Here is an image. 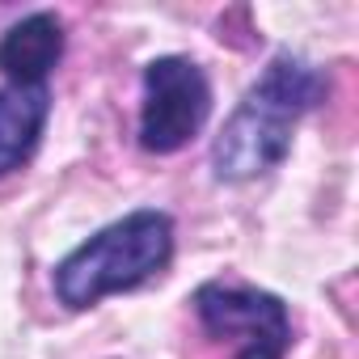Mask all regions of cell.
<instances>
[{"label":"cell","instance_id":"6da1fadb","mask_svg":"<svg viewBox=\"0 0 359 359\" xmlns=\"http://www.w3.org/2000/svg\"><path fill=\"white\" fill-rule=\"evenodd\" d=\"M325 97V76L304 55L279 51L250 85L212 144V169L220 182H254L283 165L296 123Z\"/></svg>","mask_w":359,"mask_h":359},{"label":"cell","instance_id":"7a4b0ae2","mask_svg":"<svg viewBox=\"0 0 359 359\" xmlns=\"http://www.w3.org/2000/svg\"><path fill=\"white\" fill-rule=\"evenodd\" d=\"M169 258H173V220L156 208H144L106 224L85 245H76L55 266V296L68 309H89L102 296L148 283L169 266Z\"/></svg>","mask_w":359,"mask_h":359},{"label":"cell","instance_id":"5b68a950","mask_svg":"<svg viewBox=\"0 0 359 359\" xmlns=\"http://www.w3.org/2000/svg\"><path fill=\"white\" fill-rule=\"evenodd\" d=\"M64 55V22L55 13H30L0 39V72L9 85H43Z\"/></svg>","mask_w":359,"mask_h":359},{"label":"cell","instance_id":"277c9868","mask_svg":"<svg viewBox=\"0 0 359 359\" xmlns=\"http://www.w3.org/2000/svg\"><path fill=\"white\" fill-rule=\"evenodd\" d=\"M212 114V85L187 55H161L144 68L140 144L156 156L187 148Z\"/></svg>","mask_w":359,"mask_h":359},{"label":"cell","instance_id":"3957f363","mask_svg":"<svg viewBox=\"0 0 359 359\" xmlns=\"http://www.w3.org/2000/svg\"><path fill=\"white\" fill-rule=\"evenodd\" d=\"M195 313L216 342L233 346V359H283L292 346L287 304L262 287L212 279L195 292Z\"/></svg>","mask_w":359,"mask_h":359},{"label":"cell","instance_id":"8992f818","mask_svg":"<svg viewBox=\"0 0 359 359\" xmlns=\"http://www.w3.org/2000/svg\"><path fill=\"white\" fill-rule=\"evenodd\" d=\"M51 114V93L47 85H5L0 89V177L22 169Z\"/></svg>","mask_w":359,"mask_h":359}]
</instances>
